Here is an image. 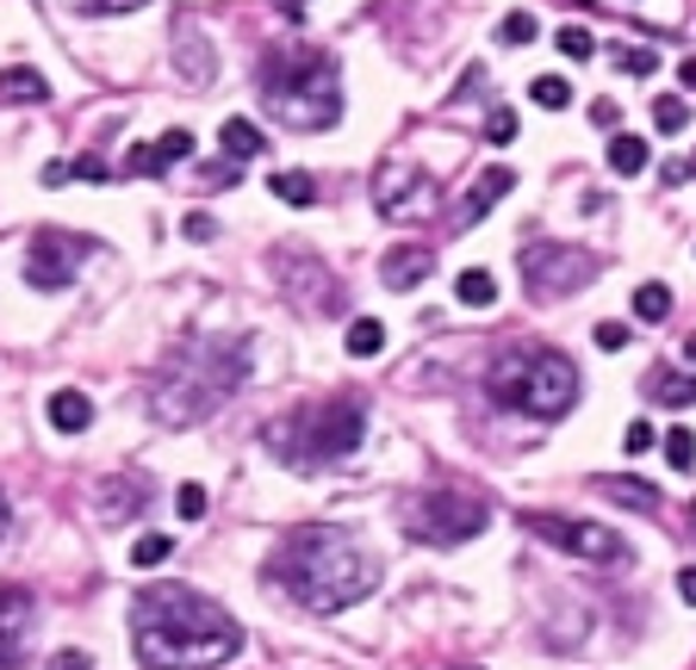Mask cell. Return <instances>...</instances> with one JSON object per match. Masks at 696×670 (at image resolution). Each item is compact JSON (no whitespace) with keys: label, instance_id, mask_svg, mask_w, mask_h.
I'll list each match as a JSON object with an SVG mask.
<instances>
[{"label":"cell","instance_id":"obj_43","mask_svg":"<svg viewBox=\"0 0 696 670\" xmlns=\"http://www.w3.org/2000/svg\"><path fill=\"white\" fill-rule=\"evenodd\" d=\"M622 342H628V329H622V324H598V348H603V354H616Z\"/></svg>","mask_w":696,"mask_h":670},{"label":"cell","instance_id":"obj_16","mask_svg":"<svg viewBox=\"0 0 696 670\" xmlns=\"http://www.w3.org/2000/svg\"><path fill=\"white\" fill-rule=\"evenodd\" d=\"M44 416H50V428H57V435H81V428L94 422V403H88V391H76V385H69V391H50V410H44Z\"/></svg>","mask_w":696,"mask_h":670},{"label":"cell","instance_id":"obj_54","mask_svg":"<svg viewBox=\"0 0 696 670\" xmlns=\"http://www.w3.org/2000/svg\"><path fill=\"white\" fill-rule=\"evenodd\" d=\"M691 174H696V162H691Z\"/></svg>","mask_w":696,"mask_h":670},{"label":"cell","instance_id":"obj_19","mask_svg":"<svg viewBox=\"0 0 696 670\" xmlns=\"http://www.w3.org/2000/svg\"><path fill=\"white\" fill-rule=\"evenodd\" d=\"M0 99H13V106H44V99H50V81H44L38 69L13 62V69H0Z\"/></svg>","mask_w":696,"mask_h":670},{"label":"cell","instance_id":"obj_11","mask_svg":"<svg viewBox=\"0 0 696 670\" xmlns=\"http://www.w3.org/2000/svg\"><path fill=\"white\" fill-rule=\"evenodd\" d=\"M25 627H32V590H20V584H0V670L20 665Z\"/></svg>","mask_w":696,"mask_h":670},{"label":"cell","instance_id":"obj_52","mask_svg":"<svg viewBox=\"0 0 696 670\" xmlns=\"http://www.w3.org/2000/svg\"><path fill=\"white\" fill-rule=\"evenodd\" d=\"M442 670H479V665H442Z\"/></svg>","mask_w":696,"mask_h":670},{"label":"cell","instance_id":"obj_31","mask_svg":"<svg viewBox=\"0 0 696 670\" xmlns=\"http://www.w3.org/2000/svg\"><path fill=\"white\" fill-rule=\"evenodd\" d=\"M155 155H162V162H187V155H194V131H162L155 137Z\"/></svg>","mask_w":696,"mask_h":670},{"label":"cell","instance_id":"obj_9","mask_svg":"<svg viewBox=\"0 0 696 670\" xmlns=\"http://www.w3.org/2000/svg\"><path fill=\"white\" fill-rule=\"evenodd\" d=\"M529 534H542L547 546H560V553L584 559V565H628L635 546L616 534V528H603V521H584V516H522Z\"/></svg>","mask_w":696,"mask_h":670},{"label":"cell","instance_id":"obj_13","mask_svg":"<svg viewBox=\"0 0 696 670\" xmlns=\"http://www.w3.org/2000/svg\"><path fill=\"white\" fill-rule=\"evenodd\" d=\"M410 192H424V174L405 168V162H386V168L373 174V205H380V218H398V211L410 205Z\"/></svg>","mask_w":696,"mask_h":670},{"label":"cell","instance_id":"obj_20","mask_svg":"<svg viewBox=\"0 0 696 670\" xmlns=\"http://www.w3.org/2000/svg\"><path fill=\"white\" fill-rule=\"evenodd\" d=\"M647 398L672 403V410H691V403H696V379H691V373H677V366H659V373H647Z\"/></svg>","mask_w":696,"mask_h":670},{"label":"cell","instance_id":"obj_50","mask_svg":"<svg viewBox=\"0 0 696 670\" xmlns=\"http://www.w3.org/2000/svg\"><path fill=\"white\" fill-rule=\"evenodd\" d=\"M684 361H696V336H684Z\"/></svg>","mask_w":696,"mask_h":670},{"label":"cell","instance_id":"obj_29","mask_svg":"<svg viewBox=\"0 0 696 670\" xmlns=\"http://www.w3.org/2000/svg\"><path fill=\"white\" fill-rule=\"evenodd\" d=\"M554 44H560V57H572V62L598 57V38H591L584 25H560V32H554Z\"/></svg>","mask_w":696,"mask_h":670},{"label":"cell","instance_id":"obj_48","mask_svg":"<svg viewBox=\"0 0 696 670\" xmlns=\"http://www.w3.org/2000/svg\"><path fill=\"white\" fill-rule=\"evenodd\" d=\"M274 7H280L287 20H305V7H311V0H274Z\"/></svg>","mask_w":696,"mask_h":670},{"label":"cell","instance_id":"obj_23","mask_svg":"<svg viewBox=\"0 0 696 670\" xmlns=\"http://www.w3.org/2000/svg\"><path fill=\"white\" fill-rule=\"evenodd\" d=\"M454 298H461L466 310H485V305H498V280L485 268H466L461 280H454Z\"/></svg>","mask_w":696,"mask_h":670},{"label":"cell","instance_id":"obj_30","mask_svg":"<svg viewBox=\"0 0 696 670\" xmlns=\"http://www.w3.org/2000/svg\"><path fill=\"white\" fill-rule=\"evenodd\" d=\"M665 460H672L677 472H696V435L691 428H672V435H665Z\"/></svg>","mask_w":696,"mask_h":670},{"label":"cell","instance_id":"obj_22","mask_svg":"<svg viewBox=\"0 0 696 670\" xmlns=\"http://www.w3.org/2000/svg\"><path fill=\"white\" fill-rule=\"evenodd\" d=\"M268 187H274V199H280V205H311V199H317V180H311L305 168H280V174H268Z\"/></svg>","mask_w":696,"mask_h":670},{"label":"cell","instance_id":"obj_34","mask_svg":"<svg viewBox=\"0 0 696 670\" xmlns=\"http://www.w3.org/2000/svg\"><path fill=\"white\" fill-rule=\"evenodd\" d=\"M162 559H169V534H143L131 546V565H143V572H150V565H162Z\"/></svg>","mask_w":696,"mask_h":670},{"label":"cell","instance_id":"obj_42","mask_svg":"<svg viewBox=\"0 0 696 670\" xmlns=\"http://www.w3.org/2000/svg\"><path fill=\"white\" fill-rule=\"evenodd\" d=\"M44 670H94V665H88V651H76V646H69V651H57V658H50Z\"/></svg>","mask_w":696,"mask_h":670},{"label":"cell","instance_id":"obj_35","mask_svg":"<svg viewBox=\"0 0 696 670\" xmlns=\"http://www.w3.org/2000/svg\"><path fill=\"white\" fill-rule=\"evenodd\" d=\"M162 168H169V162L155 155V143H137V150L125 155V174H162Z\"/></svg>","mask_w":696,"mask_h":670},{"label":"cell","instance_id":"obj_51","mask_svg":"<svg viewBox=\"0 0 696 670\" xmlns=\"http://www.w3.org/2000/svg\"><path fill=\"white\" fill-rule=\"evenodd\" d=\"M0 534H7V497H0Z\"/></svg>","mask_w":696,"mask_h":670},{"label":"cell","instance_id":"obj_7","mask_svg":"<svg viewBox=\"0 0 696 670\" xmlns=\"http://www.w3.org/2000/svg\"><path fill=\"white\" fill-rule=\"evenodd\" d=\"M398 516H405V534L424 540V546H461V540L485 534L491 503L461 491V484H436V491H417Z\"/></svg>","mask_w":696,"mask_h":670},{"label":"cell","instance_id":"obj_3","mask_svg":"<svg viewBox=\"0 0 696 670\" xmlns=\"http://www.w3.org/2000/svg\"><path fill=\"white\" fill-rule=\"evenodd\" d=\"M250 379V342L243 336H199L169 348L150 373V416L169 428L218 416Z\"/></svg>","mask_w":696,"mask_h":670},{"label":"cell","instance_id":"obj_21","mask_svg":"<svg viewBox=\"0 0 696 670\" xmlns=\"http://www.w3.org/2000/svg\"><path fill=\"white\" fill-rule=\"evenodd\" d=\"M598 491H603L610 503H622V509H659V491H653L647 479H622V472H603Z\"/></svg>","mask_w":696,"mask_h":670},{"label":"cell","instance_id":"obj_33","mask_svg":"<svg viewBox=\"0 0 696 670\" xmlns=\"http://www.w3.org/2000/svg\"><path fill=\"white\" fill-rule=\"evenodd\" d=\"M616 62L628 69V75H653V69H659V50H640V44H622V50H616Z\"/></svg>","mask_w":696,"mask_h":670},{"label":"cell","instance_id":"obj_41","mask_svg":"<svg viewBox=\"0 0 696 670\" xmlns=\"http://www.w3.org/2000/svg\"><path fill=\"white\" fill-rule=\"evenodd\" d=\"M69 174H76V180H113V168H106L100 155H81V162H69Z\"/></svg>","mask_w":696,"mask_h":670},{"label":"cell","instance_id":"obj_26","mask_svg":"<svg viewBox=\"0 0 696 670\" xmlns=\"http://www.w3.org/2000/svg\"><path fill=\"white\" fill-rule=\"evenodd\" d=\"M635 317L640 324H665V317H672V286H659V280L635 286Z\"/></svg>","mask_w":696,"mask_h":670},{"label":"cell","instance_id":"obj_8","mask_svg":"<svg viewBox=\"0 0 696 670\" xmlns=\"http://www.w3.org/2000/svg\"><path fill=\"white\" fill-rule=\"evenodd\" d=\"M591 280H598V255L579 249V243H529L522 249V286H529V298H542V305L572 298Z\"/></svg>","mask_w":696,"mask_h":670},{"label":"cell","instance_id":"obj_32","mask_svg":"<svg viewBox=\"0 0 696 670\" xmlns=\"http://www.w3.org/2000/svg\"><path fill=\"white\" fill-rule=\"evenodd\" d=\"M535 32H542L535 13H510V20L498 25V44H535Z\"/></svg>","mask_w":696,"mask_h":670},{"label":"cell","instance_id":"obj_27","mask_svg":"<svg viewBox=\"0 0 696 670\" xmlns=\"http://www.w3.org/2000/svg\"><path fill=\"white\" fill-rule=\"evenodd\" d=\"M529 99H535L542 113H566V106H572V87H566V75H542L529 87Z\"/></svg>","mask_w":696,"mask_h":670},{"label":"cell","instance_id":"obj_2","mask_svg":"<svg viewBox=\"0 0 696 670\" xmlns=\"http://www.w3.org/2000/svg\"><path fill=\"white\" fill-rule=\"evenodd\" d=\"M268 584L305 614H343L380 590V559L336 521H299L268 553Z\"/></svg>","mask_w":696,"mask_h":670},{"label":"cell","instance_id":"obj_49","mask_svg":"<svg viewBox=\"0 0 696 670\" xmlns=\"http://www.w3.org/2000/svg\"><path fill=\"white\" fill-rule=\"evenodd\" d=\"M677 81H684V87L696 94V57H684V62H677Z\"/></svg>","mask_w":696,"mask_h":670},{"label":"cell","instance_id":"obj_28","mask_svg":"<svg viewBox=\"0 0 696 670\" xmlns=\"http://www.w3.org/2000/svg\"><path fill=\"white\" fill-rule=\"evenodd\" d=\"M684 125H691V106H684V99H677V94L653 99V131H659V137H677V131H684Z\"/></svg>","mask_w":696,"mask_h":670},{"label":"cell","instance_id":"obj_25","mask_svg":"<svg viewBox=\"0 0 696 670\" xmlns=\"http://www.w3.org/2000/svg\"><path fill=\"white\" fill-rule=\"evenodd\" d=\"M343 342H348V354H355V361H373V354L386 348V324H380V317H355Z\"/></svg>","mask_w":696,"mask_h":670},{"label":"cell","instance_id":"obj_46","mask_svg":"<svg viewBox=\"0 0 696 670\" xmlns=\"http://www.w3.org/2000/svg\"><path fill=\"white\" fill-rule=\"evenodd\" d=\"M38 180H44V187H62V180H69V162H44Z\"/></svg>","mask_w":696,"mask_h":670},{"label":"cell","instance_id":"obj_17","mask_svg":"<svg viewBox=\"0 0 696 670\" xmlns=\"http://www.w3.org/2000/svg\"><path fill=\"white\" fill-rule=\"evenodd\" d=\"M137 509H143V479H131V472H125V479H106V484H100V516H106V521H131Z\"/></svg>","mask_w":696,"mask_h":670},{"label":"cell","instance_id":"obj_12","mask_svg":"<svg viewBox=\"0 0 696 670\" xmlns=\"http://www.w3.org/2000/svg\"><path fill=\"white\" fill-rule=\"evenodd\" d=\"M510 187H517V174H510V168H485L479 180H473V192L461 199V211H454V231H473V224H479V218L498 205Z\"/></svg>","mask_w":696,"mask_h":670},{"label":"cell","instance_id":"obj_14","mask_svg":"<svg viewBox=\"0 0 696 670\" xmlns=\"http://www.w3.org/2000/svg\"><path fill=\"white\" fill-rule=\"evenodd\" d=\"M429 273H436V255H429V249H417V243H405V249H392L386 261H380V280H386L392 292L424 286Z\"/></svg>","mask_w":696,"mask_h":670},{"label":"cell","instance_id":"obj_1","mask_svg":"<svg viewBox=\"0 0 696 670\" xmlns=\"http://www.w3.org/2000/svg\"><path fill=\"white\" fill-rule=\"evenodd\" d=\"M131 646L143 670H218L243 651V627L187 584H150L131 602Z\"/></svg>","mask_w":696,"mask_h":670},{"label":"cell","instance_id":"obj_53","mask_svg":"<svg viewBox=\"0 0 696 670\" xmlns=\"http://www.w3.org/2000/svg\"><path fill=\"white\" fill-rule=\"evenodd\" d=\"M691 521H696V503H691Z\"/></svg>","mask_w":696,"mask_h":670},{"label":"cell","instance_id":"obj_36","mask_svg":"<svg viewBox=\"0 0 696 670\" xmlns=\"http://www.w3.org/2000/svg\"><path fill=\"white\" fill-rule=\"evenodd\" d=\"M485 137H491V143H510V137H517V113H510V106H491V118H485Z\"/></svg>","mask_w":696,"mask_h":670},{"label":"cell","instance_id":"obj_44","mask_svg":"<svg viewBox=\"0 0 696 670\" xmlns=\"http://www.w3.org/2000/svg\"><path fill=\"white\" fill-rule=\"evenodd\" d=\"M181 231L194 236V243H206V236H212V218H206V211H194V218H187V224H181Z\"/></svg>","mask_w":696,"mask_h":670},{"label":"cell","instance_id":"obj_4","mask_svg":"<svg viewBox=\"0 0 696 670\" xmlns=\"http://www.w3.org/2000/svg\"><path fill=\"white\" fill-rule=\"evenodd\" d=\"M255 81H262V113L287 131H329L343 118V69L317 44H274Z\"/></svg>","mask_w":696,"mask_h":670},{"label":"cell","instance_id":"obj_24","mask_svg":"<svg viewBox=\"0 0 696 670\" xmlns=\"http://www.w3.org/2000/svg\"><path fill=\"white\" fill-rule=\"evenodd\" d=\"M610 168H616L622 180L647 174V143H640V137H628V131H616V137H610Z\"/></svg>","mask_w":696,"mask_h":670},{"label":"cell","instance_id":"obj_38","mask_svg":"<svg viewBox=\"0 0 696 670\" xmlns=\"http://www.w3.org/2000/svg\"><path fill=\"white\" fill-rule=\"evenodd\" d=\"M653 422H628V428H622V447H628V454H647V447H653Z\"/></svg>","mask_w":696,"mask_h":670},{"label":"cell","instance_id":"obj_10","mask_svg":"<svg viewBox=\"0 0 696 670\" xmlns=\"http://www.w3.org/2000/svg\"><path fill=\"white\" fill-rule=\"evenodd\" d=\"M88 255H94L88 236H76V231H38V236H32V249H25V286H38V292L76 286V273H81Z\"/></svg>","mask_w":696,"mask_h":670},{"label":"cell","instance_id":"obj_40","mask_svg":"<svg viewBox=\"0 0 696 670\" xmlns=\"http://www.w3.org/2000/svg\"><path fill=\"white\" fill-rule=\"evenodd\" d=\"M591 125H598V131H616L622 106H616V99H591Z\"/></svg>","mask_w":696,"mask_h":670},{"label":"cell","instance_id":"obj_15","mask_svg":"<svg viewBox=\"0 0 696 670\" xmlns=\"http://www.w3.org/2000/svg\"><path fill=\"white\" fill-rule=\"evenodd\" d=\"M174 44H181V75L187 81H199V87H206V81L218 75V57H212V38H206V32H199V44H194V20H181L174 25Z\"/></svg>","mask_w":696,"mask_h":670},{"label":"cell","instance_id":"obj_39","mask_svg":"<svg viewBox=\"0 0 696 670\" xmlns=\"http://www.w3.org/2000/svg\"><path fill=\"white\" fill-rule=\"evenodd\" d=\"M150 0H76V13H137Z\"/></svg>","mask_w":696,"mask_h":670},{"label":"cell","instance_id":"obj_6","mask_svg":"<svg viewBox=\"0 0 696 670\" xmlns=\"http://www.w3.org/2000/svg\"><path fill=\"white\" fill-rule=\"evenodd\" d=\"M485 391L491 403L517 410V416H535V422H560L572 403H579V366L566 361L560 348H542V342H522V348H503L491 373H485Z\"/></svg>","mask_w":696,"mask_h":670},{"label":"cell","instance_id":"obj_18","mask_svg":"<svg viewBox=\"0 0 696 670\" xmlns=\"http://www.w3.org/2000/svg\"><path fill=\"white\" fill-rule=\"evenodd\" d=\"M218 150L231 155V162H255V155L268 150V137H262V125H250V118H224V125H218Z\"/></svg>","mask_w":696,"mask_h":670},{"label":"cell","instance_id":"obj_37","mask_svg":"<svg viewBox=\"0 0 696 670\" xmlns=\"http://www.w3.org/2000/svg\"><path fill=\"white\" fill-rule=\"evenodd\" d=\"M174 509H181L187 521H199L206 516V491H199V484H181V491H174Z\"/></svg>","mask_w":696,"mask_h":670},{"label":"cell","instance_id":"obj_5","mask_svg":"<svg viewBox=\"0 0 696 670\" xmlns=\"http://www.w3.org/2000/svg\"><path fill=\"white\" fill-rule=\"evenodd\" d=\"M368 435V403L361 398H324V403H305V410H287L262 428L268 454L292 472H324V466L348 460Z\"/></svg>","mask_w":696,"mask_h":670},{"label":"cell","instance_id":"obj_45","mask_svg":"<svg viewBox=\"0 0 696 670\" xmlns=\"http://www.w3.org/2000/svg\"><path fill=\"white\" fill-rule=\"evenodd\" d=\"M677 596L696 609V565H684V572H677Z\"/></svg>","mask_w":696,"mask_h":670},{"label":"cell","instance_id":"obj_47","mask_svg":"<svg viewBox=\"0 0 696 670\" xmlns=\"http://www.w3.org/2000/svg\"><path fill=\"white\" fill-rule=\"evenodd\" d=\"M659 174H665V187H677V180H691V162H665Z\"/></svg>","mask_w":696,"mask_h":670}]
</instances>
